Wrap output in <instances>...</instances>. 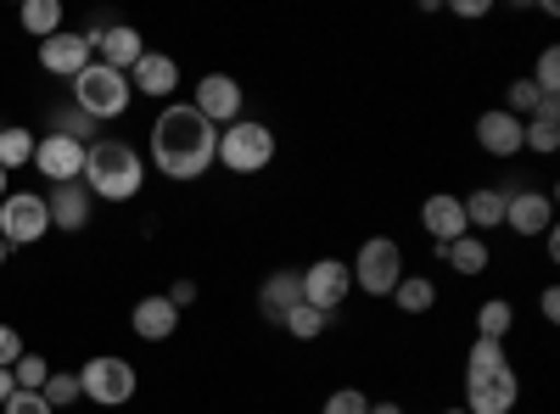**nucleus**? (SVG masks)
<instances>
[{"label": "nucleus", "mask_w": 560, "mask_h": 414, "mask_svg": "<svg viewBox=\"0 0 560 414\" xmlns=\"http://www.w3.org/2000/svg\"><path fill=\"white\" fill-rule=\"evenodd\" d=\"M213 157H219V129L191 102H168L152 123V163L168 179H202Z\"/></svg>", "instance_id": "1"}, {"label": "nucleus", "mask_w": 560, "mask_h": 414, "mask_svg": "<svg viewBox=\"0 0 560 414\" xmlns=\"http://www.w3.org/2000/svg\"><path fill=\"white\" fill-rule=\"evenodd\" d=\"M84 191L102 197V202H129L140 197V186H147V163H140V152L129 141H90L84 146Z\"/></svg>", "instance_id": "2"}, {"label": "nucleus", "mask_w": 560, "mask_h": 414, "mask_svg": "<svg viewBox=\"0 0 560 414\" xmlns=\"http://www.w3.org/2000/svg\"><path fill=\"white\" fill-rule=\"evenodd\" d=\"M230 174H264L275 163V129L258 123V118H236V123H224L219 129V157Z\"/></svg>", "instance_id": "3"}, {"label": "nucleus", "mask_w": 560, "mask_h": 414, "mask_svg": "<svg viewBox=\"0 0 560 414\" xmlns=\"http://www.w3.org/2000/svg\"><path fill=\"white\" fill-rule=\"evenodd\" d=\"M135 102V90H129V73H113L102 62H90L79 79H73V107L90 118V123H102V118H124Z\"/></svg>", "instance_id": "4"}, {"label": "nucleus", "mask_w": 560, "mask_h": 414, "mask_svg": "<svg viewBox=\"0 0 560 414\" xmlns=\"http://www.w3.org/2000/svg\"><path fill=\"white\" fill-rule=\"evenodd\" d=\"M135 387H140L135 364L118 358V353H96V358L79 370V392H84L90 403H102V409H124V403L135 398Z\"/></svg>", "instance_id": "5"}, {"label": "nucleus", "mask_w": 560, "mask_h": 414, "mask_svg": "<svg viewBox=\"0 0 560 414\" xmlns=\"http://www.w3.org/2000/svg\"><path fill=\"white\" fill-rule=\"evenodd\" d=\"M398 281H404V247L393 236H370L353 258V286L370 297H393Z\"/></svg>", "instance_id": "6"}, {"label": "nucleus", "mask_w": 560, "mask_h": 414, "mask_svg": "<svg viewBox=\"0 0 560 414\" xmlns=\"http://www.w3.org/2000/svg\"><path fill=\"white\" fill-rule=\"evenodd\" d=\"M45 236H51V208H45V197L7 191V202H0V241L7 247H34Z\"/></svg>", "instance_id": "7"}, {"label": "nucleus", "mask_w": 560, "mask_h": 414, "mask_svg": "<svg viewBox=\"0 0 560 414\" xmlns=\"http://www.w3.org/2000/svg\"><path fill=\"white\" fill-rule=\"evenodd\" d=\"M516 392H522V381H516V370L510 364H499V370H471L465 376V414H510L516 409Z\"/></svg>", "instance_id": "8"}, {"label": "nucleus", "mask_w": 560, "mask_h": 414, "mask_svg": "<svg viewBox=\"0 0 560 414\" xmlns=\"http://www.w3.org/2000/svg\"><path fill=\"white\" fill-rule=\"evenodd\" d=\"M348 286H353V269H348L342 258H319V263L303 269V303L319 308V314L342 308V303H348Z\"/></svg>", "instance_id": "9"}, {"label": "nucleus", "mask_w": 560, "mask_h": 414, "mask_svg": "<svg viewBox=\"0 0 560 414\" xmlns=\"http://www.w3.org/2000/svg\"><path fill=\"white\" fill-rule=\"evenodd\" d=\"M242 84L236 79H230V73H208L202 84H197V96H191V107L213 123V129H224V123H236L242 118Z\"/></svg>", "instance_id": "10"}, {"label": "nucleus", "mask_w": 560, "mask_h": 414, "mask_svg": "<svg viewBox=\"0 0 560 414\" xmlns=\"http://www.w3.org/2000/svg\"><path fill=\"white\" fill-rule=\"evenodd\" d=\"M90 62H96V45H90L84 34H51V39H39V68H45V73L79 79Z\"/></svg>", "instance_id": "11"}, {"label": "nucleus", "mask_w": 560, "mask_h": 414, "mask_svg": "<svg viewBox=\"0 0 560 414\" xmlns=\"http://www.w3.org/2000/svg\"><path fill=\"white\" fill-rule=\"evenodd\" d=\"M34 168L51 179V186H68V179L84 174V146L68 141V134H45V141H34Z\"/></svg>", "instance_id": "12"}, {"label": "nucleus", "mask_w": 560, "mask_h": 414, "mask_svg": "<svg viewBox=\"0 0 560 414\" xmlns=\"http://www.w3.org/2000/svg\"><path fill=\"white\" fill-rule=\"evenodd\" d=\"M555 224V202L544 191H504V229L516 236H544Z\"/></svg>", "instance_id": "13"}, {"label": "nucleus", "mask_w": 560, "mask_h": 414, "mask_svg": "<svg viewBox=\"0 0 560 414\" xmlns=\"http://www.w3.org/2000/svg\"><path fill=\"white\" fill-rule=\"evenodd\" d=\"M129 90H135V96H158V102H168L174 90H179V62L163 57V51H147V57L129 68Z\"/></svg>", "instance_id": "14"}, {"label": "nucleus", "mask_w": 560, "mask_h": 414, "mask_svg": "<svg viewBox=\"0 0 560 414\" xmlns=\"http://www.w3.org/2000/svg\"><path fill=\"white\" fill-rule=\"evenodd\" d=\"M420 224H427L432 247H448V241H459V236H471V229H465V208H459V197H448V191H438V197L420 202Z\"/></svg>", "instance_id": "15"}, {"label": "nucleus", "mask_w": 560, "mask_h": 414, "mask_svg": "<svg viewBox=\"0 0 560 414\" xmlns=\"http://www.w3.org/2000/svg\"><path fill=\"white\" fill-rule=\"evenodd\" d=\"M298 303H303V269H275L264 281V292H258V314L269 319V326H280Z\"/></svg>", "instance_id": "16"}, {"label": "nucleus", "mask_w": 560, "mask_h": 414, "mask_svg": "<svg viewBox=\"0 0 560 414\" xmlns=\"http://www.w3.org/2000/svg\"><path fill=\"white\" fill-rule=\"evenodd\" d=\"M129 326H135L140 342H168V336L179 331V308H174L163 292H158V297H140L135 314H129Z\"/></svg>", "instance_id": "17"}, {"label": "nucleus", "mask_w": 560, "mask_h": 414, "mask_svg": "<svg viewBox=\"0 0 560 414\" xmlns=\"http://www.w3.org/2000/svg\"><path fill=\"white\" fill-rule=\"evenodd\" d=\"M45 208H51V229H79L90 224V191L84 179H68V186H51V197H45Z\"/></svg>", "instance_id": "18"}, {"label": "nucleus", "mask_w": 560, "mask_h": 414, "mask_svg": "<svg viewBox=\"0 0 560 414\" xmlns=\"http://www.w3.org/2000/svg\"><path fill=\"white\" fill-rule=\"evenodd\" d=\"M477 141H482L488 157H516V152H522V118H510L504 107L482 113V118H477Z\"/></svg>", "instance_id": "19"}, {"label": "nucleus", "mask_w": 560, "mask_h": 414, "mask_svg": "<svg viewBox=\"0 0 560 414\" xmlns=\"http://www.w3.org/2000/svg\"><path fill=\"white\" fill-rule=\"evenodd\" d=\"M140 57H147V39H140V28H107L102 39H96V62L102 68H113V73H129Z\"/></svg>", "instance_id": "20"}, {"label": "nucleus", "mask_w": 560, "mask_h": 414, "mask_svg": "<svg viewBox=\"0 0 560 414\" xmlns=\"http://www.w3.org/2000/svg\"><path fill=\"white\" fill-rule=\"evenodd\" d=\"M459 208H465V229L482 241H488V229L504 224V191H471V197H459Z\"/></svg>", "instance_id": "21"}, {"label": "nucleus", "mask_w": 560, "mask_h": 414, "mask_svg": "<svg viewBox=\"0 0 560 414\" xmlns=\"http://www.w3.org/2000/svg\"><path fill=\"white\" fill-rule=\"evenodd\" d=\"M438 258L454 269V274H482L488 269V241L482 236H459V241H448V247H438Z\"/></svg>", "instance_id": "22"}, {"label": "nucleus", "mask_w": 560, "mask_h": 414, "mask_svg": "<svg viewBox=\"0 0 560 414\" xmlns=\"http://www.w3.org/2000/svg\"><path fill=\"white\" fill-rule=\"evenodd\" d=\"M18 23H23L34 39H51V34H62V0H23Z\"/></svg>", "instance_id": "23"}, {"label": "nucleus", "mask_w": 560, "mask_h": 414, "mask_svg": "<svg viewBox=\"0 0 560 414\" xmlns=\"http://www.w3.org/2000/svg\"><path fill=\"white\" fill-rule=\"evenodd\" d=\"M510 326H516V308H510L504 297H488V303L477 308V336H482V342H504Z\"/></svg>", "instance_id": "24"}, {"label": "nucleus", "mask_w": 560, "mask_h": 414, "mask_svg": "<svg viewBox=\"0 0 560 414\" xmlns=\"http://www.w3.org/2000/svg\"><path fill=\"white\" fill-rule=\"evenodd\" d=\"M23 163H34V134L28 129H18V123H0V168H23Z\"/></svg>", "instance_id": "25"}, {"label": "nucleus", "mask_w": 560, "mask_h": 414, "mask_svg": "<svg viewBox=\"0 0 560 414\" xmlns=\"http://www.w3.org/2000/svg\"><path fill=\"white\" fill-rule=\"evenodd\" d=\"M522 152H560V118H549V113H538V118H527L522 123Z\"/></svg>", "instance_id": "26"}, {"label": "nucleus", "mask_w": 560, "mask_h": 414, "mask_svg": "<svg viewBox=\"0 0 560 414\" xmlns=\"http://www.w3.org/2000/svg\"><path fill=\"white\" fill-rule=\"evenodd\" d=\"M393 303H398L404 314H427V308L438 303V292H432V281H420V274H404V281L393 286Z\"/></svg>", "instance_id": "27"}, {"label": "nucleus", "mask_w": 560, "mask_h": 414, "mask_svg": "<svg viewBox=\"0 0 560 414\" xmlns=\"http://www.w3.org/2000/svg\"><path fill=\"white\" fill-rule=\"evenodd\" d=\"M298 342H314V336H325V326H331V314H319V308H308V303H298L287 319H280Z\"/></svg>", "instance_id": "28"}, {"label": "nucleus", "mask_w": 560, "mask_h": 414, "mask_svg": "<svg viewBox=\"0 0 560 414\" xmlns=\"http://www.w3.org/2000/svg\"><path fill=\"white\" fill-rule=\"evenodd\" d=\"M12 381H18L23 392H39L45 381H51V364H45L39 353H23V358L12 364Z\"/></svg>", "instance_id": "29"}, {"label": "nucleus", "mask_w": 560, "mask_h": 414, "mask_svg": "<svg viewBox=\"0 0 560 414\" xmlns=\"http://www.w3.org/2000/svg\"><path fill=\"white\" fill-rule=\"evenodd\" d=\"M499 364H510V353H504V342H471V358H465V376L471 370H499Z\"/></svg>", "instance_id": "30"}, {"label": "nucleus", "mask_w": 560, "mask_h": 414, "mask_svg": "<svg viewBox=\"0 0 560 414\" xmlns=\"http://www.w3.org/2000/svg\"><path fill=\"white\" fill-rule=\"evenodd\" d=\"M39 392H45V403H51V409H68V403L79 398V376H57V370H51V381H45Z\"/></svg>", "instance_id": "31"}, {"label": "nucleus", "mask_w": 560, "mask_h": 414, "mask_svg": "<svg viewBox=\"0 0 560 414\" xmlns=\"http://www.w3.org/2000/svg\"><path fill=\"white\" fill-rule=\"evenodd\" d=\"M0 414H57V409L45 403V392H23V387H18L7 403H0Z\"/></svg>", "instance_id": "32"}, {"label": "nucleus", "mask_w": 560, "mask_h": 414, "mask_svg": "<svg viewBox=\"0 0 560 414\" xmlns=\"http://www.w3.org/2000/svg\"><path fill=\"white\" fill-rule=\"evenodd\" d=\"M325 414H370V398L359 387H342V392L325 398Z\"/></svg>", "instance_id": "33"}, {"label": "nucleus", "mask_w": 560, "mask_h": 414, "mask_svg": "<svg viewBox=\"0 0 560 414\" xmlns=\"http://www.w3.org/2000/svg\"><path fill=\"white\" fill-rule=\"evenodd\" d=\"M533 84L544 90V96H555V90H560V57H555V51H544V57H538V68H533Z\"/></svg>", "instance_id": "34"}, {"label": "nucleus", "mask_w": 560, "mask_h": 414, "mask_svg": "<svg viewBox=\"0 0 560 414\" xmlns=\"http://www.w3.org/2000/svg\"><path fill=\"white\" fill-rule=\"evenodd\" d=\"M18 358H23V336L12 326H0V370H12Z\"/></svg>", "instance_id": "35"}, {"label": "nucleus", "mask_w": 560, "mask_h": 414, "mask_svg": "<svg viewBox=\"0 0 560 414\" xmlns=\"http://www.w3.org/2000/svg\"><path fill=\"white\" fill-rule=\"evenodd\" d=\"M163 297H168L174 308H191V303H197V281H174V286H168Z\"/></svg>", "instance_id": "36"}, {"label": "nucleus", "mask_w": 560, "mask_h": 414, "mask_svg": "<svg viewBox=\"0 0 560 414\" xmlns=\"http://www.w3.org/2000/svg\"><path fill=\"white\" fill-rule=\"evenodd\" d=\"M454 12H459V17H488L493 0H454Z\"/></svg>", "instance_id": "37"}, {"label": "nucleus", "mask_w": 560, "mask_h": 414, "mask_svg": "<svg viewBox=\"0 0 560 414\" xmlns=\"http://www.w3.org/2000/svg\"><path fill=\"white\" fill-rule=\"evenodd\" d=\"M538 308H544V319H560V292H555V286H549V292H544V303H538Z\"/></svg>", "instance_id": "38"}, {"label": "nucleus", "mask_w": 560, "mask_h": 414, "mask_svg": "<svg viewBox=\"0 0 560 414\" xmlns=\"http://www.w3.org/2000/svg\"><path fill=\"white\" fill-rule=\"evenodd\" d=\"M12 392H18V381H12V370H0V403H7Z\"/></svg>", "instance_id": "39"}, {"label": "nucleus", "mask_w": 560, "mask_h": 414, "mask_svg": "<svg viewBox=\"0 0 560 414\" xmlns=\"http://www.w3.org/2000/svg\"><path fill=\"white\" fill-rule=\"evenodd\" d=\"M370 414H404L398 403H370Z\"/></svg>", "instance_id": "40"}, {"label": "nucleus", "mask_w": 560, "mask_h": 414, "mask_svg": "<svg viewBox=\"0 0 560 414\" xmlns=\"http://www.w3.org/2000/svg\"><path fill=\"white\" fill-rule=\"evenodd\" d=\"M0 202H7V168H0Z\"/></svg>", "instance_id": "41"}, {"label": "nucleus", "mask_w": 560, "mask_h": 414, "mask_svg": "<svg viewBox=\"0 0 560 414\" xmlns=\"http://www.w3.org/2000/svg\"><path fill=\"white\" fill-rule=\"evenodd\" d=\"M0 269H7V241H0Z\"/></svg>", "instance_id": "42"}, {"label": "nucleus", "mask_w": 560, "mask_h": 414, "mask_svg": "<svg viewBox=\"0 0 560 414\" xmlns=\"http://www.w3.org/2000/svg\"><path fill=\"white\" fill-rule=\"evenodd\" d=\"M443 414H465V409H443Z\"/></svg>", "instance_id": "43"}]
</instances>
